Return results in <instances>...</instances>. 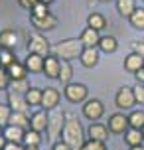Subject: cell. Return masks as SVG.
<instances>
[{"instance_id":"35","label":"cell","mask_w":144,"mask_h":150,"mask_svg":"<svg viewBox=\"0 0 144 150\" xmlns=\"http://www.w3.org/2000/svg\"><path fill=\"white\" fill-rule=\"evenodd\" d=\"M10 117H12V109L8 105H0V127L10 125Z\"/></svg>"},{"instance_id":"28","label":"cell","mask_w":144,"mask_h":150,"mask_svg":"<svg viewBox=\"0 0 144 150\" xmlns=\"http://www.w3.org/2000/svg\"><path fill=\"white\" fill-rule=\"evenodd\" d=\"M42 95H44V89H40V87H30V91H28L24 97H26V101H28L30 107H40L42 105Z\"/></svg>"},{"instance_id":"20","label":"cell","mask_w":144,"mask_h":150,"mask_svg":"<svg viewBox=\"0 0 144 150\" xmlns=\"http://www.w3.org/2000/svg\"><path fill=\"white\" fill-rule=\"evenodd\" d=\"M16 45H18V34L14 30L0 32V47H4V50H16Z\"/></svg>"},{"instance_id":"42","label":"cell","mask_w":144,"mask_h":150,"mask_svg":"<svg viewBox=\"0 0 144 150\" xmlns=\"http://www.w3.org/2000/svg\"><path fill=\"white\" fill-rule=\"evenodd\" d=\"M18 4L22 8H26V10H32V6H34L36 2H34V0H18Z\"/></svg>"},{"instance_id":"39","label":"cell","mask_w":144,"mask_h":150,"mask_svg":"<svg viewBox=\"0 0 144 150\" xmlns=\"http://www.w3.org/2000/svg\"><path fill=\"white\" fill-rule=\"evenodd\" d=\"M130 47H132V52L134 53H138V55H140V57H144V42H132V44H130Z\"/></svg>"},{"instance_id":"1","label":"cell","mask_w":144,"mask_h":150,"mask_svg":"<svg viewBox=\"0 0 144 150\" xmlns=\"http://www.w3.org/2000/svg\"><path fill=\"white\" fill-rule=\"evenodd\" d=\"M61 140H65L73 150H81V146L87 140L85 130L81 127V120L77 119V115H73V112H65V125H63Z\"/></svg>"},{"instance_id":"52","label":"cell","mask_w":144,"mask_h":150,"mask_svg":"<svg viewBox=\"0 0 144 150\" xmlns=\"http://www.w3.org/2000/svg\"><path fill=\"white\" fill-rule=\"evenodd\" d=\"M34 2H38V0H34Z\"/></svg>"},{"instance_id":"40","label":"cell","mask_w":144,"mask_h":150,"mask_svg":"<svg viewBox=\"0 0 144 150\" xmlns=\"http://www.w3.org/2000/svg\"><path fill=\"white\" fill-rule=\"evenodd\" d=\"M52 150H73V148H71L65 140H61V138H59V140H55V142L52 144Z\"/></svg>"},{"instance_id":"29","label":"cell","mask_w":144,"mask_h":150,"mask_svg":"<svg viewBox=\"0 0 144 150\" xmlns=\"http://www.w3.org/2000/svg\"><path fill=\"white\" fill-rule=\"evenodd\" d=\"M128 127L130 128H140L144 127V111L142 109H136V111L128 112Z\"/></svg>"},{"instance_id":"13","label":"cell","mask_w":144,"mask_h":150,"mask_svg":"<svg viewBox=\"0 0 144 150\" xmlns=\"http://www.w3.org/2000/svg\"><path fill=\"white\" fill-rule=\"evenodd\" d=\"M32 24H34V28L38 32H49V30H55L57 28V24H59V20L55 18V16L49 12V14L46 16V18H30Z\"/></svg>"},{"instance_id":"41","label":"cell","mask_w":144,"mask_h":150,"mask_svg":"<svg viewBox=\"0 0 144 150\" xmlns=\"http://www.w3.org/2000/svg\"><path fill=\"white\" fill-rule=\"evenodd\" d=\"M4 150H26V146L24 144H18V142H8L4 146Z\"/></svg>"},{"instance_id":"16","label":"cell","mask_w":144,"mask_h":150,"mask_svg":"<svg viewBox=\"0 0 144 150\" xmlns=\"http://www.w3.org/2000/svg\"><path fill=\"white\" fill-rule=\"evenodd\" d=\"M79 40H81L83 47H97L99 40H101V32H97L95 28H89V26H87V28L81 32Z\"/></svg>"},{"instance_id":"47","label":"cell","mask_w":144,"mask_h":150,"mask_svg":"<svg viewBox=\"0 0 144 150\" xmlns=\"http://www.w3.org/2000/svg\"><path fill=\"white\" fill-rule=\"evenodd\" d=\"M26 150H38L36 146H26Z\"/></svg>"},{"instance_id":"45","label":"cell","mask_w":144,"mask_h":150,"mask_svg":"<svg viewBox=\"0 0 144 150\" xmlns=\"http://www.w3.org/2000/svg\"><path fill=\"white\" fill-rule=\"evenodd\" d=\"M128 150H144V144H140V146H132V148H128Z\"/></svg>"},{"instance_id":"6","label":"cell","mask_w":144,"mask_h":150,"mask_svg":"<svg viewBox=\"0 0 144 150\" xmlns=\"http://www.w3.org/2000/svg\"><path fill=\"white\" fill-rule=\"evenodd\" d=\"M81 112H83V117L87 120H91V122H97L103 115H105V105H103V101H99V99H87L81 107Z\"/></svg>"},{"instance_id":"38","label":"cell","mask_w":144,"mask_h":150,"mask_svg":"<svg viewBox=\"0 0 144 150\" xmlns=\"http://www.w3.org/2000/svg\"><path fill=\"white\" fill-rule=\"evenodd\" d=\"M8 85H10V75L6 67H0V89H8Z\"/></svg>"},{"instance_id":"49","label":"cell","mask_w":144,"mask_h":150,"mask_svg":"<svg viewBox=\"0 0 144 150\" xmlns=\"http://www.w3.org/2000/svg\"><path fill=\"white\" fill-rule=\"evenodd\" d=\"M2 130H4V127H0V134H2Z\"/></svg>"},{"instance_id":"19","label":"cell","mask_w":144,"mask_h":150,"mask_svg":"<svg viewBox=\"0 0 144 150\" xmlns=\"http://www.w3.org/2000/svg\"><path fill=\"white\" fill-rule=\"evenodd\" d=\"M142 67H144V57H140L138 53L130 52L128 55L124 57V69H126L128 73H138Z\"/></svg>"},{"instance_id":"22","label":"cell","mask_w":144,"mask_h":150,"mask_svg":"<svg viewBox=\"0 0 144 150\" xmlns=\"http://www.w3.org/2000/svg\"><path fill=\"white\" fill-rule=\"evenodd\" d=\"M144 142V134L140 128H128L124 132V144H128V148L132 146H140Z\"/></svg>"},{"instance_id":"21","label":"cell","mask_w":144,"mask_h":150,"mask_svg":"<svg viewBox=\"0 0 144 150\" xmlns=\"http://www.w3.org/2000/svg\"><path fill=\"white\" fill-rule=\"evenodd\" d=\"M8 75H10V81H16V79H26V75H28V69H26V65H24L22 61L16 59L14 63H10L6 67Z\"/></svg>"},{"instance_id":"31","label":"cell","mask_w":144,"mask_h":150,"mask_svg":"<svg viewBox=\"0 0 144 150\" xmlns=\"http://www.w3.org/2000/svg\"><path fill=\"white\" fill-rule=\"evenodd\" d=\"M128 24L134 30H144V8H136L128 16Z\"/></svg>"},{"instance_id":"2","label":"cell","mask_w":144,"mask_h":150,"mask_svg":"<svg viewBox=\"0 0 144 150\" xmlns=\"http://www.w3.org/2000/svg\"><path fill=\"white\" fill-rule=\"evenodd\" d=\"M53 55L59 57L63 61H71V59H77L81 52H83V44L79 38H67V40H61L57 44L53 45Z\"/></svg>"},{"instance_id":"9","label":"cell","mask_w":144,"mask_h":150,"mask_svg":"<svg viewBox=\"0 0 144 150\" xmlns=\"http://www.w3.org/2000/svg\"><path fill=\"white\" fill-rule=\"evenodd\" d=\"M99 59H101V50H99V47H83V52H81V55H79L81 65L87 67V69L97 67Z\"/></svg>"},{"instance_id":"7","label":"cell","mask_w":144,"mask_h":150,"mask_svg":"<svg viewBox=\"0 0 144 150\" xmlns=\"http://www.w3.org/2000/svg\"><path fill=\"white\" fill-rule=\"evenodd\" d=\"M114 105L119 107L121 111H130L132 107L136 105L132 87H121V89L116 91V95H114Z\"/></svg>"},{"instance_id":"30","label":"cell","mask_w":144,"mask_h":150,"mask_svg":"<svg viewBox=\"0 0 144 150\" xmlns=\"http://www.w3.org/2000/svg\"><path fill=\"white\" fill-rule=\"evenodd\" d=\"M10 125H16V127H22V128H30V117H28V112L12 111Z\"/></svg>"},{"instance_id":"4","label":"cell","mask_w":144,"mask_h":150,"mask_svg":"<svg viewBox=\"0 0 144 150\" xmlns=\"http://www.w3.org/2000/svg\"><path fill=\"white\" fill-rule=\"evenodd\" d=\"M28 53H38L42 57L52 55V45L47 42V38L42 36L40 32L30 34V38H28Z\"/></svg>"},{"instance_id":"33","label":"cell","mask_w":144,"mask_h":150,"mask_svg":"<svg viewBox=\"0 0 144 150\" xmlns=\"http://www.w3.org/2000/svg\"><path fill=\"white\" fill-rule=\"evenodd\" d=\"M16 59H18V57H16L14 50H4V47H0V67H8V65L14 63Z\"/></svg>"},{"instance_id":"34","label":"cell","mask_w":144,"mask_h":150,"mask_svg":"<svg viewBox=\"0 0 144 150\" xmlns=\"http://www.w3.org/2000/svg\"><path fill=\"white\" fill-rule=\"evenodd\" d=\"M49 14V10H47V4H44V2H36L34 6H32L30 10V18H46V16Z\"/></svg>"},{"instance_id":"37","label":"cell","mask_w":144,"mask_h":150,"mask_svg":"<svg viewBox=\"0 0 144 150\" xmlns=\"http://www.w3.org/2000/svg\"><path fill=\"white\" fill-rule=\"evenodd\" d=\"M134 99H136V105H144V83H136L134 87Z\"/></svg>"},{"instance_id":"51","label":"cell","mask_w":144,"mask_h":150,"mask_svg":"<svg viewBox=\"0 0 144 150\" xmlns=\"http://www.w3.org/2000/svg\"><path fill=\"white\" fill-rule=\"evenodd\" d=\"M142 134H144V127H142Z\"/></svg>"},{"instance_id":"17","label":"cell","mask_w":144,"mask_h":150,"mask_svg":"<svg viewBox=\"0 0 144 150\" xmlns=\"http://www.w3.org/2000/svg\"><path fill=\"white\" fill-rule=\"evenodd\" d=\"M44 59L46 57H42L38 53H28L24 59V65L30 73H44Z\"/></svg>"},{"instance_id":"15","label":"cell","mask_w":144,"mask_h":150,"mask_svg":"<svg viewBox=\"0 0 144 150\" xmlns=\"http://www.w3.org/2000/svg\"><path fill=\"white\" fill-rule=\"evenodd\" d=\"M30 128L32 130H38V132H44L47 128V111L46 109H40L30 117Z\"/></svg>"},{"instance_id":"8","label":"cell","mask_w":144,"mask_h":150,"mask_svg":"<svg viewBox=\"0 0 144 150\" xmlns=\"http://www.w3.org/2000/svg\"><path fill=\"white\" fill-rule=\"evenodd\" d=\"M107 122H109L107 127H109V130L113 134H124L130 128L128 127V115H124V112H114V115H111Z\"/></svg>"},{"instance_id":"10","label":"cell","mask_w":144,"mask_h":150,"mask_svg":"<svg viewBox=\"0 0 144 150\" xmlns=\"http://www.w3.org/2000/svg\"><path fill=\"white\" fill-rule=\"evenodd\" d=\"M61 101V93L55 87H46L44 89V95H42V105L46 111H53V109H57V105H59Z\"/></svg>"},{"instance_id":"12","label":"cell","mask_w":144,"mask_h":150,"mask_svg":"<svg viewBox=\"0 0 144 150\" xmlns=\"http://www.w3.org/2000/svg\"><path fill=\"white\" fill-rule=\"evenodd\" d=\"M59 67H61V59L55 55H47L44 59V75L47 79H57L59 77Z\"/></svg>"},{"instance_id":"43","label":"cell","mask_w":144,"mask_h":150,"mask_svg":"<svg viewBox=\"0 0 144 150\" xmlns=\"http://www.w3.org/2000/svg\"><path fill=\"white\" fill-rule=\"evenodd\" d=\"M134 75H136V81H138V83H144V67L140 69L138 73H134Z\"/></svg>"},{"instance_id":"24","label":"cell","mask_w":144,"mask_h":150,"mask_svg":"<svg viewBox=\"0 0 144 150\" xmlns=\"http://www.w3.org/2000/svg\"><path fill=\"white\" fill-rule=\"evenodd\" d=\"M87 26L89 28H95L97 32H103L107 28V18L101 12H91L87 16Z\"/></svg>"},{"instance_id":"32","label":"cell","mask_w":144,"mask_h":150,"mask_svg":"<svg viewBox=\"0 0 144 150\" xmlns=\"http://www.w3.org/2000/svg\"><path fill=\"white\" fill-rule=\"evenodd\" d=\"M8 91L18 93V95H26V93L30 91V83H28V79H16V81H10Z\"/></svg>"},{"instance_id":"46","label":"cell","mask_w":144,"mask_h":150,"mask_svg":"<svg viewBox=\"0 0 144 150\" xmlns=\"http://www.w3.org/2000/svg\"><path fill=\"white\" fill-rule=\"evenodd\" d=\"M40 2H44V4H47V6H49V4H52L53 0H40Z\"/></svg>"},{"instance_id":"14","label":"cell","mask_w":144,"mask_h":150,"mask_svg":"<svg viewBox=\"0 0 144 150\" xmlns=\"http://www.w3.org/2000/svg\"><path fill=\"white\" fill-rule=\"evenodd\" d=\"M6 101H8V107L12 109V111H20V112H28V101L24 95H18V93H12V91H8L6 93Z\"/></svg>"},{"instance_id":"26","label":"cell","mask_w":144,"mask_h":150,"mask_svg":"<svg viewBox=\"0 0 144 150\" xmlns=\"http://www.w3.org/2000/svg\"><path fill=\"white\" fill-rule=\"evenodd\" d=\"M71 77H73V67H71V61H63L61 59V67H59V77H57V81L65 87L71 83Z\"/></svg>"},{"instance_id":"5","label":"cell","mask_w":144,"mask_h":150,"mask_svg":"<svg viewBox=\"0 0 144 150\" xmlns=\"http://www.w3.org/2000/svg\"><path fill=\"white\" fill-rule=\"evenodd\" d=\"M63 95H65V99H67L69 103H85L87 101V97H89V89H87V85H83V83H69V85H65L63 87Z\"/></svg>"},{"instance_id":"48","label":"cell","mask_w":144,"mask_h":150,"mask_svg":"<svg viewBox=\"0 0 144 150\" xmlns=\"http://www.w3.org/2000/svg\"><path fill=\"white\" fill-rule=\"evenodd\" d=\"M99 2H111V0H99Z\"/></svg>"},{"instance_id":"50","label":"cell","mask_w":144,"mask_h":150,"mask_svg":"<svg viewBox=\"0 0 144 150\" xmlns=\"http://www.w3.org/2000/svg\"><path fill=\"white\" fill-rule=\"evenodd\" d=\"M87 2H89V4H93V0H87Z\"/></svg>"},{"instance_id":"36","label":"cell","mask_w":144,"mask_h":150,"mask_svg":"<svg viewBox=\"0 0 144 150\" xmlns=\"http://www.w3.org/2000/svg\"><path fill=\"white\" fill-rule=\"evenodd\" d=\"M81 150H109V148H107L105 142H99V140H91V138H87L85 144L81 146Z\"/></svg>"},{"instance_id":"3","label":"cell","mask_w":144,"mask_h":150,"mask_svg":"<svg viewBox=\"0 0 144 150\" xmlns=\"http://www.w3.org/2000/svg\"><path fill=\"white\" fill-rule=\"evenodd\" d=\"M63 125H65V112L59 111V109H53V111H47V140L49 142H55L59 140L61 132H63Z\"/></svg>"},{"instance_id":"44","label":"cell","mask_w":144,"mask_h":150,"mask_svg":"<svg viewBox=\"0 0 144 150\" xmlns=\"http://www.w3.org/2000/svg\"><path fill=\"white\" fill-rule=\"evenodd\" d=\"M8 144V140H6V136L4 134H0V150H4V146Z\"/></svg>"},{"instance_id":"11","label":"cell","mask_w":144,"mask_h":150,"mask_svg":"<svg viewBox=\"0 0 144 150\" xmlns=\"http://www.w3.org/2000/svg\"><path fill=\"white\" fill-rule=\"evenodd\" d=\"M109 127L105 122H91L87 128V138L91 140H99V142H107L109 140Z\"/></svg>"},{"instance_id":"23","label":"cell","mask_w":144,"mask_h":150,"mask_svg":"<svg viewBox=\"0 0 144 150\" xmlns=\"http://www.w3.org/2000/svg\"><path fill=\"white\" fill-rule=\"evenodd\" d=\"M97 47L103 53H114L116 50H119V42H116V38H114V36H101Z\"/></svg>"},{"instance_id":"25","label":"cell","mask_w":144,"mask_h":150,"mask_svg":"<svg viewBox=\"0 0 144 150\" xmlns=\"http://www.w3.org/2000/svg\"><path fill=\"white\" fill-rule=\"evenodd\" d=\"M114 4H116V12H119L121 16H124V18H128V16L138 8L136 0H116Z\"/></svg>"},{"instance_id":"18","label":"cell","mask_w":144,"mask_h":150,"mask_svg":"<svg viewBox=\"0 0 144 150\" xmlns=\"http://www.w3.org/2000/svg\"><path fill=\"white\" fill-rule=\"evenodd\" d=\"M2 134L6 136L8 142H18V144H22L24 134H26V128L16 127V125H6V127H4V130H2Z\"/></svg>"},{"instance_id":"27","label":"cell","mask_w":144,"mask_h":150,"mask_svg":"<svg viewBox=\"0 0 144 150\" xmlns=\"http://www.w3.org/2000/svg\"><path fill=\"white\" fill-rule=\"evenodd\" d=\"M22 144L24 146H36V148H38L40 144H42V132L32 130V128H26V134H24Z\"/></svg>"}]
</instances>
